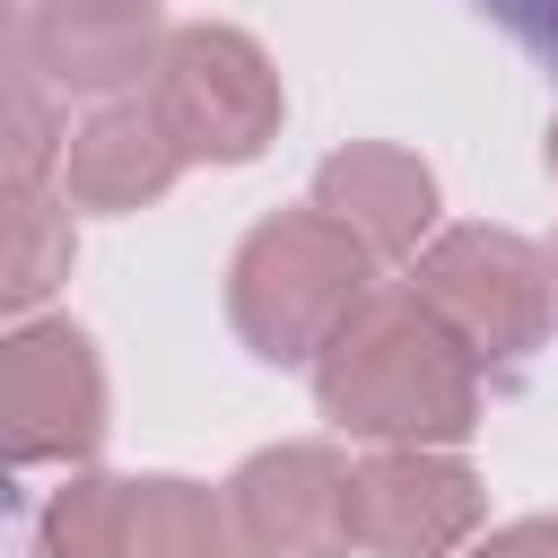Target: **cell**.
I'll use <instances>...</instances> for the list:
<instances>
[{
    "instance_id": "cell-1",
    "label": "cell",
    "mask_w": 558,
    "mask_h": 558,
    "mask_svg": "<svg viewBox=\"0 0 558 558\" xmlns=\"http://www.w3.org/2000/svg\"><path fill=\"white\" fill-rule=\"evenodd\" d=\"M314 401L366 445H462L480 427V357L410 288H366L314 349Z\"/></svg>"
},
{
    "instance_id": "cell-2",
    "label": "cell",
    "mask_w": 558,
    "mask_h": 558,
    "mask_svg": "<svg viewBox=\"0 0 558 558\" xmlns=\"http://www.w3.org/2000/svg\"><path fill=\"white\" fill-rule=\"evenodd\" d=\"M366 279H375V253L340 218H323L305 201V209L262 218L235 244V262H227V323H235V340L262 366H314V349L349 323Z\"/></svg>"
},
{
    "instance_id": "cell-3",
    "label": "cell",
    "mask_w": 558,
    "mask_h": 558,
    "mask_svg": "<svg viewBox=\"0 0 558 558\" xmlns=\"http://www.w3.org/2000/svg\"><path fill=\"white\" fill-rule=\"evenodd\" d=\"M401 288L480 357V375L488 366H523L549 340V323H558L549 253L523 244L514 227H445V235H427L410 253Z\"/></svg>"
},
{
    "instance_id": "cell-4",
    "label": "cell",
    "mask_w": 558,
    "mask_h": 558,
    "mask_svg": "<svg viewBox=\"0 0 558 558\" xmlns=\"http://www.w3.org/2000/svg\"><path fill=\"white\" fill-rule=\"evenodd\" d=\"M140 96L157 105V122L192 166H253L288 113L279 70L244 26H166V52Z\"/></svg>"
},
{
    "instance_id": "cell-5",
    "label": "cell",
    "mask_w": 558,
    "mask_h": 558,
    "mask_svg": "<svg viewBox=\"0 0 558 558\" xmlns=\"http://www.w3.org/2000/svg\"><path fill=\"white\" fill-rule=\"evenodd\" d=\"M105 445V357L78 323L26 314L0 331V471H70Z\"/></svg>"
},
{
    "instance_id": "cell-6",
    "label": "cell",
    "mask_w": 558,
    "mask_h": 558,
    "mask_svg": "<svg viewBox=\"0 0 558 558\" xmlns=\"http://www.w3.org/2000/svg\"><path fill=\"white\" fill-rule=\"evenodd\" d=\"M44 558H244L227 497L174 471H140V480H105L78 471L70 488H52L44 506Z\"/></svg>"
},
{
    "instance_id": "cell-7",
    "label": "cell",
    "mask_w": 558,
    "mask_h": 558,
    "mask_svg": "<svg viewBox=\"0 0 558 558\" xmlns=\"http://www.w3.org/2000/svg\"><path fill=\"white\" fill-rule=\"evenodd\" d=\"M488 497L453 445H375L349 471V549L357 558H453L480 532Z\"/></svg>"
},
{
    "instance_id": "cell-8",
    "label": "cell",
    "mask_w": 558,
    "mask_h": 558,
    "mask_svg": "<svg viewBox=\"0 0 558 558\" xmlns=\"http://www.w3.org/2000/svg\"><path fill=\"white\" fill-rule=\"evenodd\" d=\"M244 558H349V462L331 445H262L227 480Z\"/></svg>"
},
{
    "instance_id": "cell-9",
    "label": "cell",
    "mask_w": 558,
    "mask_h": 558,
    "mask_svg": "<svg viewBox=\"0 0 558 558\" xmlns=\"http://www.w3.org/2000/svg\"><path fill=\"white\" fill-rule=\"evenodd\" d=\"M17 52L44 70V87L131 96V87H148V70L166 52V17H157V0H26Z\"/></svg>"
},
{
    "instance_id": "cell-10",
    "label": "cell",
    "mask_w": 558,
    "mask_h": 558,
    "mask_svg": "<svg viewBox=\"0 0 558 558\" xmlns=\"http://www.w3.org/2000/svg\"><path fill=\"white\" fill-rule=\"evenodd\" d=\"M314 209L340 218L375 262H410L436 235V174L392 140H349L314 166Z\"/></svg>"
},
{
    "instance_id": "cell-11",
    "label": "cell",
    "mask_w": 558,
    "mask_h": 558,
    "mask_svg": "<svg viewBox=\"0 0 558 558\" xmlns=\"http://www.w3.org/2000/svg\"><path fill=\"white\" fill-rule=\"evenodd\" d=\"M183 166L192 157L174 148V131L157 122L148 96H105L61 148V192H70V209H148L183 183Z\"/></svg>"
},
{
    "instance_id": "cell-12",
    "label": "cell",
    "mask_w": 558,
    "mask_h": 558,
    "mask_svg": "<svg viewBox=\"0 0 558 558\" xmlns=\"http://www.w3.org/2000/svg\"><path fill=\"white\" fill-rule=\"evenodd\" d=\"M78 262V209L61 183H0V323L35 314Z\"/></svg>"
},
{
    "instance_id": "cell-13",
    "label": "cell",
    "mask_w": 558,
    "mask_h": 558,
    "mask_svg": "<svg viewBox=\"0 0 558 558\" xmlns=\"http://www.w3.org/2000/svg\"><path fill=\"white\" fill-rule=\"evenodd\" d=\"M61 87H44V70L17 52V35H0V183H52L70 122L52 105Z\"/></svg>"
},
{
    "instance_id": "cell-14",
    "label": "cell",
    "mask_w": 558,
    "mask_h": 558,
    "mask_svg": "<svg viewBox=\"0 0 558 558\" xmlns=\"http://www.w3.org/2000/svg\"><path fill=\"white\" fill-rule=\"evenodd\" d=\"M488 26H506L541 70H558V0H471Z\"/></svg>"
},
{
    "instance_id": "cell-15",
    "label": "cell",
    "mask_w": 558,
    "mask_h": 558,
    "mask_svg": "<svg viewBox=\"0 0 558 558\" xmlns=\"http://www.w3.org/2000/svg\"><path fill=\"white\" fill-rule=\"evenodd\" d=\"M462 558H558V514H523V523H506V532L471 541Z\"/></svg>"
},
{
    "instance_id": "cell-16",
    "label": "cell",
    "mask_w": 558,
    "mask_h": 558,
    "mask_svg": "<svg viewBox=\"0 0 558 558\" xmlns=\"http://www.w3.org/2000/svg\"><path fill=\"white\" fill-rule=\"evenodd\" d=\"M17 17H26V0H0V35H17Z\"/></svg>"
},
{
    "instance_id": "cell-17",
    "label": "cell",
    "mask_w": 558,
    "mask_h": 558,
    "mask_svg": "<svg viewBox=\"0 0 558 558\" xmlns=\"http://www.w3.org/2000/svg\"><path fill=\"white\" fill-rule=\"evenodd\" d=\"M549 305H558V235H549Z\"/></svg>"
},
{
    "instance_id": "cell-18",
    "label": "cell",
    "mask_w": 558,
    "mask_h": 558,
    "mask_svg": "<svg viewBox=\"0 0 558 558\" xmlns=\"http://www.w3.org/2000/svg\"><path fill=\"white\" fill-rule=\"evenodd\" d=\"M549 174H558V113H549Z\"/></svg>"
}]
</instances>
